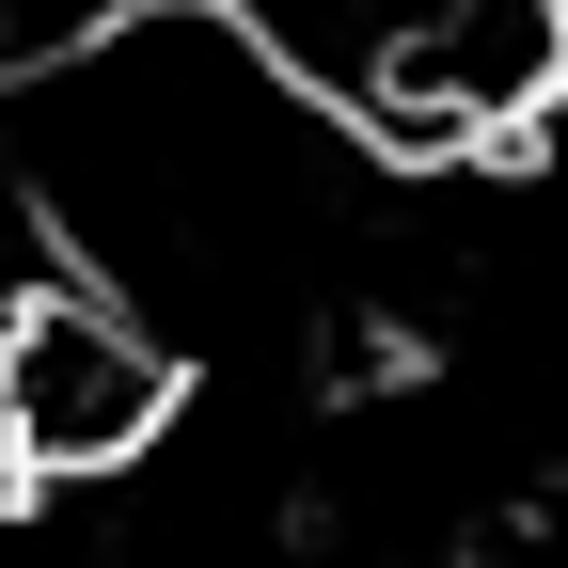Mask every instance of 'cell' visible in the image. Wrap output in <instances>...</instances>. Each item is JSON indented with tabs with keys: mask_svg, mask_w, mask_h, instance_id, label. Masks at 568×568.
Listing matches in <instances>:
<instances>
[{
	"mask_svg": "<svg viewBox=\"0 0 568 568\" xmlns=\"http://www.w3.org/2000/svg\"><path fill=\"white\" fill-rule=\"evenodd\" d=\"M174 410H190V364L63 253L0 301V489H111L174 443Z\"/></svg>",
	"mask_w": 568,
	"mask_h": 568,
	"instance_id": "1",
	"label": "cell"
}]
</instances>
